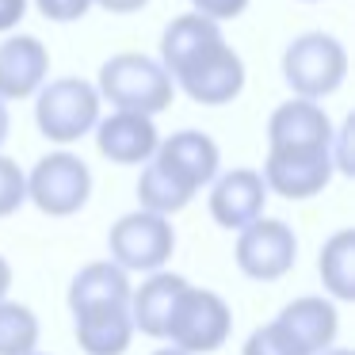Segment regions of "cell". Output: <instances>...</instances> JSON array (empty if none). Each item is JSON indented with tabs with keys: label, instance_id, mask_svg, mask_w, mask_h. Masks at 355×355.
Masks as SVG:
<instances>
[{
	"label": "cell",
	"instance_id": "obj_1",
	"mask_svg": "<svg viewBox=\"0 0 355 355\" xmlns=\"http://www.w3.org/2000/svg\"><path fill=\"white\" fill-rule=\"evenodd\" d=\"M100 100H111L119 111H141V115H161L172 107V85L168 69L157 58L146 54H115L100 65V85H96Z\"/></svg>",
	"mask_w": 355,
	"mask_h": 355
},
{
	"label": "cell",
	"instance_id": "obj_2",
	"mask_svg": "<svg viewBox=\"0 0 355 355\" xmlns=\"http://www.w3.org/2000/svg\"><path fill=\"white\" fill-rule=\"evenodd\" d=\"M230 332H233V309L225 306L222 294L187 283L180 291L176 306H172L164 340L187 355H210L230 340Z\"/></svg>",
	"mask_w": 355,
	"mask_h": 355
},
{
	"label": "cell",
	"instance_id": "obj_3",
	"mask_svg": "<svg viewBox=\"0 0 355 355\" xmlns=\"http://www.w3.org/2000/svg\"><path fill=\"white\" fill-rule=\"evenodd\" d=\"M35 96H39L35 100V123H39L42 138L58 141V146L80 141L100 123V92L80 77L42 80Z\"/></svg>",
	"mask_w": 355,
	"mask_h": 355
},
{
	"label": "cell",
	"instance_id": "obj_4",
	"mask_svg": "<svg viewBox=\"0 0 355 355\" xmlns=\"http://www.w3.org/2000/svg\"><path fill=\"white\" fill-rule=\"evenodd\" d=\"M283 77L294 88V96L324 100L332 96L347 77V50L340 39L324 31H309L286 46L283 54Z\"/></svg>",
	"mask_w": 355,
	"mask_h": 355
},
{
	"label": "cell",
	"instance_id": "obj_5",
	"mask_svg": "<svg viewBox=\"0 0 355 355\" xmlns=\"http://www.w3.org/2000/svg\"><path fill=\"white\" fill-rule=\"evenodd\" d=\"M111 260L123 271H161L176 252V230H172L168 214H153V210H134L123 214L107 233Z\"/></svg>",
	"mask_w": 355,
	"mask_h": 355
},
{
	"label": "cell",
	"instance_id": "obj_6",
	"mask_svg": "<svg viewBox=\"0 0 355 355\" xmlns=\"http://www.w3.org/2000/svg\"><path fill=\"white\" fill-rule=\"evenodd\" d=\"M172 85H180L202 107H222L245 88V62L225 39H214L172 73Z\"/></svg>",
	"mask_w": 355,
	"mask_h": 355
},
{
	"label": "cell",
	"instance_id": "obj_7",
	"mask_svg": "<svg viewBox=\"0 0 355 355\" xmlns=\"http://www.w3.org/2000/svg\"><path fill=\"white\" fill-rule=\"evenodd\" d=\"M88 195H92V172L77 153H46L31 172H27V202L50 218H69L85 210Z\"/></svg>",
	"mask_w": 355,
	"mask_h": 355
},
{
	"label": "cell",
	"instance_id": "obj_8",
	"mask_svg": "<svg viewBox=\"0 0 355 355\" xmlns=\"http://www.w3.org/2000/svg\"><path fill=\"white\" fill-rule=\"evenodd\" d=\"M237 268L256 283H275L298 260V237L279 218H256L245 230H237Z\"/></svg>",
	"mask_w": 355,
	"mask_h": 355
},
{
	"label": "cell",
	"instance_id": "obj_9",
	"mask_svg": "<svg viewBox=\"0 0 355 355\" xmlns=\"http://www.w3.org/2000/svg\"><path fill=\"white\" fill-rule=\"evenodd\" d=\"M332 172H336V164H332L329 149H271L260 176L268 191L298 202L321 195L329 187Z\"/></svg>",
	"mask_w": 355,
	"mask_h": 355
},
{
	"label": "cell",
	"instance_id": "obj_10",
	"mask_svg": "<svg viewBox=\"0 0 355 355\" xmlns=\"http://www.w3.org/2000/svg\"><path fill=\"white\" fill-rule=\"evenodd\" d=\"M268 184L256 168H230L210 180V218L222 230H245L263 214Z\"/></svg>",
	"mask_w": 355,
	"mask_h": 355
},
{
	"label": "cell",
	"instance_id": "obj_11",
	"mask_svg": "<svg viewBox=\"0 0 355 355\" xmlns=\"http://www.w3.org/2000/svg\"><path fill=\"white\" fill-rule=\"evenodd\" d=\"M92 130H96L100 157H107L111 164H146L157 153V141H161V134L153 126V115H141V111L115 107Z\"/></svg>",
	"mask_w": 355,
	"mask_h": 355
},
{
	"label": "cell",
	"instance_id": "obj_12",
	"mask_svg": "<svg viewBox=\"0 0 355 355\" xmlns=\"http://www.w3.org/2000/svg\"><path fill=\"white\" fill-rule=\"evenodd\" d=\"M271 149H329L332 141V119L317 100L294 96L271 111L268 123Z\"/></svg>",
	"mask_w": 355,
	"mask_h": 355
},
{
	"label": "cell",
	"instance_id": "obj_13",
	"mask_svg": "<svg viewBox=\"0 0 355 355\" xmlns=\"http://www.w3.org/2000/svg\"><path fill=\"white\" fill-rule=\"evenodd\" d=\"M73 336L85 355H126L134 340V321L126 302H100V306L73 309Z\"/></svg>",
	"mask_w": 355,
	"mask_h": 355
},
{
	"label": "cell",
	"instance_id": "obj_14",
	"mask_svg": "<svg viewBox=\"0 0 355 355\" xmlns=\"http://www.w3.org/2000/svg\"><path fill=\"white\" fill-rule=\"evenodd\" d=\"M50 54L35 35H8L0 42V100H27L42 88Z\"/></svg>",
	"mask_w": 355,
	"mask_h": 355
},
{
	"label": "cell",
	"instance_id": "obj_15",
	"mask_svg": "<svg viewBox=\"0 0 355 355\" xmlns=\"http://www.w3.org/2000/svg\"><path fill=\"white\" fill-rule=\"evenodd\" d=\"M275 324L302 347L306 355H317L324 347L336 344L340 332V313L332 306V298H321V294H306V298H294L279 309Z\"/></svg>",
	"mask_w": 355,
	"mask_h": 355
},
{
	"label": "cell",
	"instance_id": "obj_16",
	"mask_svg": "<svg viewBox=\"0 0 355 355\" xmlns=\"http://www.w3.org/2000/svg\"><path fill=\"white\" fill-rule=\"evenodd\" d=\"M187 286L184 275L176 271H149V279L141 286H130V321H134V332L141 336H153V340H164V329H168V317H172V306H176L180 291Z\"/></svg>",
	"mask_w": 355,
	"mask_h": 355
},
{
	"label": "cell",
	"instance_id": "obj_17",
	"mask_svg": "<svg viewBox=\"0 0 355 355\" xmlns=\"http://www.w3.org/2000/svg\"><path fill=\"white\" fill-rule=\"evenodd\" d=\"M157 161H164L168 168H176L180 176L187 180V184L199 191V187H207L210 180L218 176V164H222V153H218L214 138L202 130H180L172 134V138L157 141Z\"/></svg>",
	"mask_w": 355,
	"mask_h": 355
},
{
	"label": "cell",
	"instance_id": "obj_18",
	"mask_svg": "<svg viewBox=\"0 0 355 355\" xmlns=\"http://www.w3.org/2000/svg\"><path fill=\"white\" fill-rule=\"evenodd\" d=\"M100 302H130V271H123L115 260L85 263L69 283V313Z\"/></svg>",
	"mask_w": 355,
	"mask_h": 355
},
{
	"label": "cell",
	"instance_id": "obj_19",
	"mask_svg": "<svg viewBox=\"0 0 355 355\" xmlns=\"http://www.w3.org/2000/svg\"><path fill=\"white\" fill-rule=\"evenodd\" d=\"M191 199H195V187L187 184L176 168H168L164 161L149 157L146 168H141V176H138L141 210H153V214H180Z\"/></svg>",
	"mask_w": 355,
	"mask_h": 355
},
{
	"label": "cell",
	"instance_id": "obj_20",
	"mask_svg": "<svg viewBox=\"0 0 355 355\" xmlns=\"http://www.w3.org/2000/svg\"><path fill=\"white\" fill-rule=\"evenodd\" d=\"M214 39H222L218 19L199 16V12H191V16H176L168 27H164V35H161V65L168 69V77L187 62V58L199 54V50L207 46V42H214Z\"/></svg>",
	"mask_w": 355,
	"mask_h": 355
},
{
	"label": "cell",
	"instance_id": "obj_21",
	"mask_svg": "<svg viewBox=\"0 0 355 355\" xmlns=\"http://www.w3.org/2000/svg\"><path fill=\"white\" fill-rule=\"evenodd\" d=\"M317 271L332 302H355V230H340L324 241Z\"/></svg>",
	"mask_w": 355,
	"mask_h": 355
},
{
	"label": "cell",
	"instance_id": "obj_22",
	"mask_svg": "<svg viewBox=\"0 0 355 355\" xmlns=\"http://www.w3.org/2000/svg\"><path fill=\"white\" fill-rule=\"evenodd\" d=\"M39 317L24 302L0 298V355H27L39 347Z\"/></svg>",
	"mask_w": 355,
	"mask_h": 355
},
{
	"label": "cell",
	"instance_id": "obj_23",
	"mask_svg": "<svg viewBox=\"0 0 355 355\" xmlns=\"http://www.w3.org/2000/svg\"><path fill=\"white\" fill-rule=\"evenodd\" d=\"M27 202V172L0 153V218H12Z\"/></svg>",
	"mask_w": 355,
	"mask_h": 355
},
{
	"label": "cell",
	"instance_id": "obj_24",
	"mask_svg": "<svg viewBox=\"0 0 355 355\" xmlns=\"http://www.w3.org/2000/svg\"><path fill=\"white\" fill-rule=\"evenodd\" d=\"M241 355H306V352H302V347L294 344V340L286 336V332L279 329L275 321H271V324H260V329H252V336L245 340Z\"/></svg>",
	"mask_w": 355,
	"mask_h": 355
},
{
	"label": "cell",
	"instance_id": "obj_25",
	"mask_svg": "<svg viewBox=\"0 0 355 355\" xmlns=\"http://www.w3.org/2000/svg\"><path fill=\"white\" fill-rule=\"evenodd\" d=\"M35 8L50 19V24H73V19H85L92 0H35Z\"/></svg>",
	"mask_w": 355,
	"mask_h": 355
},
{
	"label": "cell",
	"instance_id": "obj_26",
	"mask_svg": "<svg viewBox=\"0 0 355 355\" xmlns=\"http://www.w3.org/2000/svg\"><path fill=\"white\" fill-rule=\"evenodd\" d=\"M191 8L199 12V16H210V19H237L241 12L248 8V0H191Z\"/></svg>",
	"mask_w": 355,
	"mask_h": 355
},
{
	"label": "cell",
	"instance_id": "obj_27",
	"mask_svg": "<svg viewBox=\"0 0 355 355\" xmlns=\"http://www.w3.org/2000/svg\"><path fill=\"white\" fill-rule=\"evenodd\" d=\"M24 16H27V0H0V35L16 31Z\"/></svg>",
	"mask_w": 355,
	"mask_h": 355
},
{
	"label": "cell",
	"instance_id": "obj_28",
	"mask_svg": "<svg viewBox=\"0 0 355 355\" xmlns=\"http://www.w3.org/2000/svg\"><path fill=\"white\" fill-rule=\"evenodd\" d=\"M92 4L115 12V16H130V12H141V8H146L149 0H92Z\"/></svg>",
	"mask_w": 355,
	"mask_h": 355
},
{
	"label": "cell",
	"instance_id": "obj_29",
	"mask_svg": "<svg viewBox=\"0 0 355 355\" xmlns=\"http://www.w3.org/2000/svg\"><path fill=\"white\" fill-rule=\"evenodd\" d=\"M8 291H12V263L0 256V298H8Z\"/></svg>",
	"mask_w": 355,
	"mask_h": 355
},
{
	"label": "cell",
	"instance_id": "obj_30",
	"mask_svg": "<svg viewBox=\"0 0 355 355\" xmlns=\"http://www.w3.org/2000/svg\"><path fill=\"white\" fill-rule=\"evenodd\" d=\"M8 130H12V115H8V100H0V146L8 141Z\"/></svg>",
	"mask_w": 355,
	"mask_h": 355
},
{
	"label": "cell",
	"instance_id": "obj_31",
	"mask_svg": "<svg viewBox=\"0 0 355 355\" xmlns=\"http://www.w3.org/2000/svg\"><path fill=\"white\" fill-rule=\"evenodd\" d=\"M317 355H355V352H352V347H336V344H332V347H324V352H317Z\"/></svg>",
	"mask_w": 355,
	"mask_h": 355
},
{
	"label": "cell",
	"instance_id": "obj_32",
	"mask_svg": "<svg viewBox=\"0 0 355 355\" xmlns=\"http://www.w3.org/2000/svg\"><path fill=\"white\" fill-rule=\"evenodd\" d=\"M153 355H187V352H180V347H172V344H168V347H157Z\"/></svg>",
	"mask_w": 355,
	"mask_h": 355
},
{
	"label": "cell",
	"instance_id": "obj_33",
	"mask_svg": "<svg viewBox=\"0 0 355 355\" xmlns=\"http://www.w3.org/2000/svg\"><path fill=\"white\" fill-rule=\"evenodd\" d=\"M27 355H42V352H27Z\"/></svg>",
	"mask_w": 355,
	"mask_h": 355
},
{
	"label": "cell",
	"instance_id": "obj_34",
	"mask_svg": "<svg viewBox=\"0 0 355 355\" xmlns=\"http://www.w3.org/2000/svg\"><path fill=\"white\" fill-rule=\"evenodd\" d=\"M309 4H313V0H309Z\"/></svg>",
	"mask_w": 355,
	"mask_h": 355
}]
</instances>
